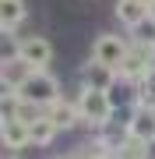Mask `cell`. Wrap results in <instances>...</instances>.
<instances>
[{
  "instance_id": "6da1fadb",
  "label": "cell",
  "mask_w": 155,
  "mask_h": 159,
  "mask_svg": "<svg viewBox=\"0 0 155 159\" xmlns=\"http://www.w3.org/2000/svg\"><path fill=\"white\" fill-rule=\"evenodd\" d=\"M18 96H21L25 102H35V106L46 110L50 102H57L63 96V85H60V78L50 67H39V71H32L28 78H25V85L18 89Z\"/></svg>"
},
{
  "instance_id": "7c38bea8",
  "label": "cell",
  "mask_w": 155,
  "mask_h": 159,
  "mask_svg": "<svg viewBox=\"0 0 155 159\" xmlns=\"http://www.w3.org/2000/svg\"><path fill=\"white\" fill-rule=\"evenodd\" d=\"M134 46H141V50H155V14H148L144 21H138L134 29H127Z\"/></svg>"
},
{
  "instance_id": "ba28073f",
  "label": "cell",
  "mask_w": 155,
  "mask_h": 159,
  "mask_svg": "<svg viewBox=\"0 0 155 159\" xmlns=\"http://www.w3.org/2000/svg\"><path fill=\"white\" fill-rule=\"evenodd\" d=\"M60 134H63V131H60L57 120L50 117V110H42V113H35L28 120V142H32V148H50Z\"/></svg>"
},
{
  "instance_id": "5bb4252c",
  "label": "cell",
  "mask_w": 155,
  "mask_h": 159,
  "mask_svg": "<svg viewBox=\"0 0 155 159\" xmlns=\"http://www.w3.org/2000/svg\"><path fill=\"white\" fill-rule=\"evenodd\" d=\"M152 14H155V0H152Z\"/></svg>"
},
{
  "instance_id": "52a82bcc",
  "label": "cell",
  "mask_w": 155,
  "mask_h": 159,
  "mask_svg": "<svg viewBox=\"0 0 155 159\" xmlns=\"http://www.w3.org/2000/svg\"><path fill=\"white\" fill-rule=\"evenodd\" d=\"M46 110H50V117L60 124L63 134H67V131H78V127H88L85 124V113H81V106H78V96H67V92H63V96L57 102H50Z\"/></svg>"
},
{
  "instance_id": "9a60e30c",
  "label": "cell",
  "mask_w": 155,
  "mask_h": 159,
  "mask_svg": "<svg viewBox=\"0 0 155 159\" xmlns=\"http://www.w3.org/2000/svg\"><path fill=\"white\" fill-rule=\"evenodd\" d=\"M148 4H152V0H148Z\"/></svg>"
},
{
  "instance_id": "3957f363",
  "label": "cell",
  "mask_w": 155,
  "mask_h": 159,
  "mask_svg": "<svg viewBox=\"0 0 155 159\" xmlns=\"http://www.w3.org/2000/svg\"><path fill=\"white\" fill-rule=\"evenodd\" d=\"M127 53H131V39H123V35H116V32H99L92 39V46H88V57L102 60L109 67H120Z\"/></svg>"
},
{
  "instance_id": "30bf717a",
  "label": "cell",
  "mask_w": 155,
  "mask_h": 159,
  "mask_svg": "<svg viewBox=\"0 0 155 159\" xmlns=\"http://www.w3.org/2000/svg\"><path fill=\"white\" fill-rule=\"evenodd\" d=\"M28 0H0V32L18 35V29H25L28 21Z\"/></svg>"
},
{
  "instance_id": "4fadbf2b",
  "label": "cell",
  "mask_w": 155,
  "mask_h": 159,
  "mask_svg": "<svg viewBox=\"0 0 155 159\" xmlns=\"http://www.w3.org/2000/svg\"><path fill=\"white\" fill-rule=\"evenodd\" d=\"M144 156H152V159H155V138H148V142H144Z\"/></svg>"
},
{
  "instance_id": "277c9868",
  "label": "cell",
  "mask_w": 155,
  "mask_h": 159,
  "mask_svg": "<svg viewBox=\"0 0 155 159\" xmlns=\"http://www.w3.org/2000/svg\"><path fill=\"white\" fill-rule=\"evenodd\" d=\"M18 53L32 64L35 71L39 67H50L53 57H57V46H53L50 35H39V32H28V35H18Z\"/></svg>"
},
{
  "instance_id": "5b68a950",
  "label": "cell",
  "mask_w": 155,
  "mask_h": 159,
  "mask_svg": "<svg viewBox=\"0 0 155 159\" xmlns=\"http://www.w3.org/2000/svg\"><path fill=\"white\" fill-rule=\"evenodd\" d=\"M0 148L4 156H21L25 148H32L25 117H0Z\"/></svg>"
},
{
  "instance_id": "9c48e42d",
  "label": "cell",
  "mask_w": 155,
  "mask_h": 159,
  "mask_svg": "<svg viewBox=\"0 0 155 159\" xmlns=\"http://www.w3.org/2000/svg\"><path fill=\"white\" fill-rule=\"evenodd\" d=\"M32 71L35 67L21 57V53H7V57H0V89H21L25 78H28Z\"/></svg>"
},
{
  "instance_id": "8992f818",
  "label": "cell",
  "mask_w": 155,
  "mask_h": 159,
  "mask_svg": "<svg viewBox=\"0 0 155 159\" xmlns=\"http://www.w3.org/2000/svg\"><path fill=\"white\" fill-rule=\"evenodd\" d=\"M116 81H120V71L116 67H109V64L102 60H95V57H88L85 64H78V85H88V89H113Z\"/></svg>"
},
{
  "instance_id": "8fae6325",
  "label": "cell",
  "mask_w": 155,
  "mask_h": 159,
  "mask_svg": "<svg viewBox=\"0 0 155 159\" xmlns=\"http://www.w3.org/2000/svg\"><path fill=\"white\" fill-rule=\"evenodd\" d=\"M148 14H152L148 0H116V7H113V18L123 25V29H134V25L144 21Z\"/></svg>"
},
{
  "instance_id": "7a4b0ae2",
  "label": "cell",
  "mask_w": 155,
  "mask_h": 159,
  "mask_svg": "<svg viewBox=\"0 0 155 159\" xmlns=\"http://www.w3.org/2000/svg\"><path fill=\"white\" fill-rule=\"evenodd\" d=\"M78 106H81V113H85V124L88 131L99 127L102 120L113 117V99H109V92L106 89H88V85H78Z\"/></svg>"
}]
</instances>
